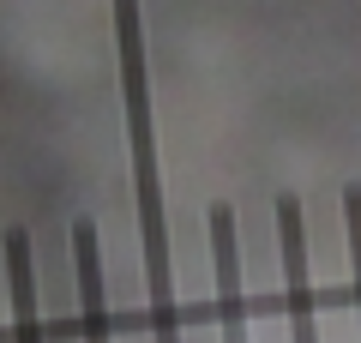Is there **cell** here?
<instances>
[{"instance_id":"6da1fadb","label":"cell","mask_w":361,"mask_h":343,"mask_svg":"<svg viewBox=\"0 0 361 343\" xmlns=\"http://www.w3.org/2000/svg\"><path fill=\"white\" fill-rule=\"evenodd\" d=\"M115 54H121V102H127V145H133V205H139V253L151 289V343H180L175 265H169V211H163V169H157L151 127V73H145V25L139 0H115Z\"/></svg>"},{"instance_id":"7a4b0ae2","label":"cell","mask_w":361,"mask_h":343,"mask_svg":"<svg viewBox=\"0 0 361 343\" xmlns=\"http://www.w3.org/2000/svg\"><path fill=\"white\" fill-rule=\"evenodd\" d=\"M277 253H283V295H289V337L295 343H319L313 325V283H307V217L301 199H277Z\"/></svg>"},{"instance_id":"3957f363","label":"cell","mask_w":361,"mask_h":343,"mask_svg":"<svg viewBox=\"0 0 361 343\" xmlns=\"http://www.w3.org/2000/svg\"><path fill=\"white\" fill-rule=\"evenodd\" d=\"M211 265H217V325L223 343H247V301H241V241H235L229 199L211 205Z\"/></svg>"},{"instance_id":"277c9868","label":"cell","mask_w":361,"mask_h":343,"mask_svg":"<svg viewBox=\"0 0 361 343\" xmlns=\"http://www.w3.org/2000/svg\"><path fill=\"white\" fill-rule=\"evenodd\" d=\"M73 277H78V319H85V343H109L103 247H97V223H90V217H78V223H73Z\"/></svg>"},{"instance_id":"5b68a950","label":"cell","mask_w":361,"mask_h":343,"mask_svg":"<svg viewBox=\"0 0 361 343\" xmlns=\"http://www.w3.org/2000/svg\"><path fill=\"white\" fill-rule=\"evenodd\" d=\"M0 253H6V289H13V343H42L37 325V265H30V229H6L0 235Z\"/></svg>"},{"instance_id":"8992f818","label":"cell","mask_w":361,"mask_h":343,"mask_svg":"<svg viewBox=\"0 0 361 343\" xmlns=\"http://www.w3.org/2000/svg\"><path fill=\"white\" fill-rule=\"evenodd\" d=\"M343 223H349V277H355V325H361V181L343 187Z\"/></svg>"}]
</instances>
